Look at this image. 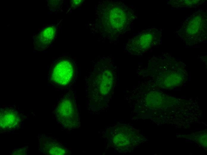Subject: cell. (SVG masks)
I'll return each instance as SVG.
<instances>
[{
  "label": "cell",
  "instance_id": "5",
  "mask_svg": "<svg viewBox=\"0 0 207 155\" xmlns=\"http://www.w3.org/2000/svg\"><path fill=\"white\" fill-rule=\"evenodd\" d=\"M38 151L46 155H67L70 151L59 141L46 134H39Z\"/></svg>",
  "mask_w": 207,
  "mask_h": 155
},
{
  "label": "cell",
  "instance_id": "4",
  "mask_svg": "<svg viewBox=\"0 0 207 155\" xmlns=\"http://www.w3.org/2000/svg\"><path fill=\"white\" fill-rule=\"evenodd\" d=\"M0 115V131L4 133L19 129L27 117L15 105L3 106Z\"/></svg>",
  "mask_w": 207,
  "mask_h": 155
},
{
  "label": "cell",
  "instance_id": "8",
  "mask_svg": "<svg viewBox=\"0 0 207 155\" xmlns=\"http://www.w3.org/2000/svg\"><path fill=\"white\" fill-rule=\"evenodd\" d=\"M27 146L14 149L10 153L11 155H26L28 152Z\"/></svg>",
  "mask_w": 207,
  "mask_h": 155
},
{
  "label": "cell",
  "instance_id": "2",
  "mask_svg": "<svg viewBox=\"0 0 207 155\" xmlns=\"http://www.w3.org/2000/svg\"><path fill=\"white\" fill-rule=\"evenodd\" d=\"M57 121L66 130H72L80 126L78 111L73 100L65 96L59 101L54 111Z\"/></svg>",
  "mask_w": 207,
  "mask_h": 155
},
{
  "label": "cell",
  "instance_id": "3",
  "mask_svg": "<svg viewBox=\"0 0 207 155\" xmlns=\"http://www.w3.org/2000/svg\"><path fill=\"white\" fill-rule=\"evenodd\" d=\"M71 60L61 57L53 61L49 71L48 80L58 86H66L71 80L73 72Z\"/></svg>",
  "mask_w": 207,
  "mask_h": 155
},
{
  "label": "cell",
  "instance_id": "6",
  "mask_svg": "<svg viewBox=\"0 0 207 155\" xmlns=\"http://www.w3.org/2000/svg\"><path fill=\"white\" fill-rule=\"evenodd\" d=\"M58 24H49L42 27L33 37L34 49L42 52L46 49L56 37Z\"/></svg>",
  "mask_w": 207,
  "mask_h": 155
},
{
  "label": "cell",
  "instance_id": "7",
  "mask_svg": "<svg viewBox=\"0 0 207 155\" xmlns=\"http://www.w3.org/2000/svg\"><path fill=\"white\" fill-rule=\"evenodd\" d=\"M101 80L99 90L101 94H106L110 91L112 83V76L110 72H106Z\"/></svg>",
  "mask_w": 207,
  "mask_h": 155
},
{
  "label": "cell",
  "instance_id": "1",
  "mask_svg": "<svg viewBox=\"0 0 207 155\" xmlns=\"http://www.w3.org/2000/svg\"><path fill=\"white\" fill-rule=\"evenodd\" d=\"M100 9V18L105 31L111 33L122 32L131 21V14L120 3L111 2Z\"/></svg>",
  "mask_w": 207,
  "mask_h": 155
}]
</instances>
